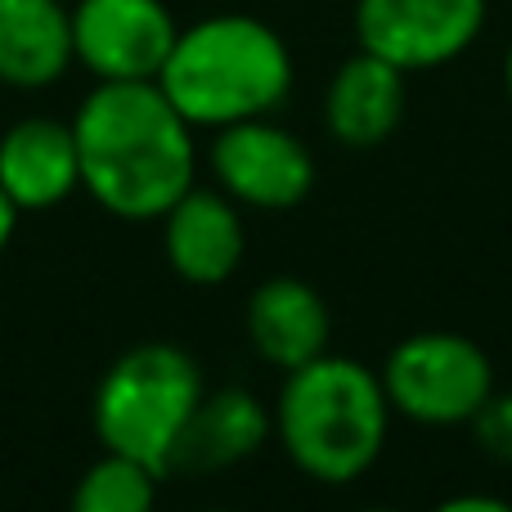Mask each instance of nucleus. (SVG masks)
Returning a JSON list of instances; mask_svg holds the SVG:
<instances>
[{
    "label": "nucleus",
    "mask_w": 512,
    "mask_h": 512,
    "mask_svg": "<svg viewBox=\"0 0 512 512\" xmlns=\"http://www.w3.org/2000/svg\"><path fill=\"white\" fill-rule=\"evenodd\" d=\"M207 396L203 369L171 342H140L122 351L95 387V436L104 450L171 472L176 445Z\"/></svg>",
    "instance_id": "20e7f679"
},
{
    "label": "nucleus",
    "mask_w": 512,
    "mask_h": 512,
    "mask_svg": "<svg viewBox=\"0 0 512 512\" xmlns=\"http://www.w3.org/2000/svg\"><path fill=\"white\" fill-rule=\"evenodd\" d=\"M391 414L418 427H463L495 396L490 355L463 333H414L382 364Z\"/></svg>",
    "instance_id": "39448f33"
},
{
    "label": "nucleus",
    "mask_w": 512,
    "mask_h": 512,
    "mask_svg": "<svg viewBox=\"0 0 512 512\" xmlns=\"http://www.w3.org/2000/svg\"><path fill=\"white\" fill-rule=\"evenodd\" d=\"M328 337H333V319L310 283L279 274L248 297V342L274 369L292 373L319 360L328 351Z\"/></svg>",
    "instance_id": "f8f14e48"
},
{
    "label": "nucleus",
    "mask_w": 512,
    "mask_h": 512,
    "mask_svg": "<svg viewBox=\"0 0 512 512\" xmlns=\"http://www.w3.org/2000/svg\"><path fill=\"white\" fill-rule=\"evenodd\" d=\"M158 86L185 122L221 131L270 117L292 90V50L256 14H207L180 27Z\"/></svg>",
    "instance_id": "7ed1b4c3"
},
{
    "label": "nucleus",
    "mask_w": 512,
    "mask_h": 512,
    "mask_svg": "<svg viewBox=\"0 0 512 512\" xmlns=\"http://www.w3.org/2000/svg\"><path fill=\"white\" fill-rule=\"evenodd\" d=\"M14 225H18V207L5 198V189H0V252L9 248V239H14Z\"/></svg>",
    "instance_id": "a211bd4d"
},
{
    "label": "nucleus",
    "mask_w": 512,
    "mask_h": 512,
    "mask_svg": "<svg viewBox=\"0 0 512 512\" xmlns=\"http://www.w3.org/2000/svg\"><path fill=\"white\" fill-rule=\"evenodd\" d=\"M360 512H396V508H360Z\"/></svg>",
    "instance_id": "aec40b11"
},
{
    "label": "nucleus",
    "mask_w": 512,
    "mask_h": 512,
    "mask_svg": "<svg viewBox=\"0 0 512 512\" xmlns=\"http://www.w3.org/2000/svg\"><path fill=\"white\" fill-rule=\"evenodd\" d=\"M504 90H508V99H512V45H508V59H504Z\"/></svg>",
    "instance_id": "6ab92c4d"
},
{
    "label": "nucleus",
    "mask_w": 512,
    "mask_h": 512,
    "mask_svg": "<svg viewBox=\"0 0 512 512\" xmlns=\"http://www.w3.org/2000/svg\"><path fill=\"white\" fill-rule=\"evenodd\" d=\"M0 189L18 212H50L81 189L72 122L23 117L0 135Z\"/></svg>",
    "instance_id": "9d476101"
},
{
    "label": "nucleus",
    "mask_w": 512,
    "mask_h": 512,
    "mask_svg": "<svg viewBox=\"0 0 512 512\" xmlns=\"http://www.w3.org/2000/svg\"><path fill=\"white\" fill-rule=\"evenodd\" d=\"M203 512H234V508H203Z\"/></svg>",
    "instance_id": "412c9836"
},
{
    "label": "nucleus",
    "mask_w": 512,
    "mask_h": 512,
    "mask_svg": "<svg viewBox=\"0 0 512 512\" xmlns=\"http://www.w3.org/2000/svg\"><path fill=\"white\" fill-rule=\"evenodd\" d=\"M180 36L167 0H77L72 54L95 81H158Z\"/></svg>",
    "instance_id": "6e6552de"
},
{
    "label": "nucleus",
    "mask_w": 512,
    "mask_h": 512,
    "mask_svg": "<svg viewBox=\"0 0 512 512\" xmlns=\"http://www.w3.org/2000/svg\"><path fill=\"white\" fill-rule=\"evenodd\" d=\"M77 63L63 0H0V86L45 90Z\"/></svg>",
    "instance_id": "ddd939ff"
},
{
    "label": "nucleus",
    "mask_w": 512,
    "mask_h": 512,
    "mask_svg": "<svg viewBox=\"0 0 512 512\" xmlns=\"http://www.w3.org/2000/svg\"><path fill=\"white\" fill-rule=\"evenodd\" d=\"M274 436V414L243 387H225L198 400L185 436L176 445L171 472H221L252 459Z\"/></svg>",
    "instance_id": "4468645a"
},
{
    "label": "nucleus",
    "mask_w": 512,
    "mask_h": 512,
    "mask_svg": "<svg viewBox=\"0 0 512 512\" xmlns=\"http://www.w3.org/2000/svg\"><path fill=\"white\" fill-rule=\"evenodd\" d=\"M158 221L167 265L185 283L216 288V283L234 279V270L248 256V225H243L239 203L225 189L189 185Z\"/></svg>",
    "instance_id": "1a4fd4ad"
},
{
    "label": "nucleus",
    "mask_w": 512,
    "mask_h": 512,
    "mask_svg": "<svg viewBox=\"0 0 512 512\" xmlns=\"http://www.w3.org/2000/svg\"><path fill=\"white\" fill-rule=\"evenodd\" d=\"M72 135L81 189L122 221L162 216L198 176L194 126L158 81H95Z\"/></svg>",
    "instance_id": "f257e3e1"
},
{
    "label": "nucleus",
    "mask_w": 512,
    "mask_h": 512,
    "mask_svg": "<svg viewBox=\"0 0 512 512\" xmlns=\"http://www.w3.org/2000/svg\"><path fill=\"white\" fill-rule=\"evenodd\" d=\"M216 189L252 212H288L306 203L315 189V158L310 149L270 117L221 126L207 149Z\"/></svg>",
    "instance_id": "0eeeda50"
},
{
    "label": "nucleus",
    "mask_w": 512,
    "mask_h": 512,
    "mask_svg": "<svg viewBox=\"0 0 512 512\" xmlns=\"http://www.w3.org/2000/svg\"><path fill=\"white\" fill-rule=\"evenodd\" d=\"M274 436L283 454L319 486L360 481L378 463L391 427V400L382 373L351 355L324 351L319 360L283 373L274 400Z\"/></svg>",
    "instance_id": "f03ea898"
},
{
    "label": "nucleus",
    "mask_w": 512,
    "mask_h": 512,
    "mask_svg": "<svg viewBox=\"0 0 512 512\" xmlns=\"http://www.w3.org/2000/svg\"><path fill=\"white\" fill-rule=\"evenodd\" d=\"M472 432H477L481 450H486L490 459L508 463V468H512V391H508V396H499V391H495V396L477 409Z\"/></svg>",
    "instance_id": "dca6fc26"
},
{
    "label": "nucleus",
    "mask_w": 512,
    "mask_h": 512,
    "mask_svg": "<svg viewBox=\"0 0 512 512\" xmlns=\"http://www.w3.org/2000/svg\"><path fill=\"white\" fill-rule=\"evenodd\" d=\"M396 63L378 59L369 50H355L342 68L333 72L324 90V126L337 144L346 149H373V144L391 140L396 126L405 122L409 90Z\"/></svg>",
    "instance_id": "9b49d317"
},
{
    "label": "nucleus",
    "mask_w": 512,
    "mask_h": 512,
    "mask_svg": "<svg viewBox=\"0 0 512 512\" xmlns=\"http://www.w3.org/2000/svg\"><path fill=\"white\" fill-rule=\"evenodd\" d=\"M486 18L490 0H355V41L400 72H432L468 54Z\"/></svg>",
    "instance_id": "423d86ee"
},
{
    "label": "nucleus",
    "mask_w": 512,
    "mask_h": 512,
    "mask_svg": "<svg viewBox=\"0 0 512 512\" xmlns=\"http://www.w3.org/2000/svg\"><path fill=\"white\" fill-rule=\"evenodd\" d=\"M158 472L126 454L104 450V459L81 472L68 512H153L158 508Z\"/></svg>",
    "instance_id": "2eb2a0df"
},
{
    "label": "nucleus",
    "mask_w": 512,
    "mask_h": 512,
    "mask_svg": "<svg viewBox=\"0 0 512 512\" xmlns=\"http://www.w3.org/2000/svg\"><path fill=\"white\" fill-rule=\"evenodd\" d=\"M432 512H512L508 499H495V495H454L445 504H436Z\"/></svg>",
    "instance_id": "f3484780"
}]
</instances>
